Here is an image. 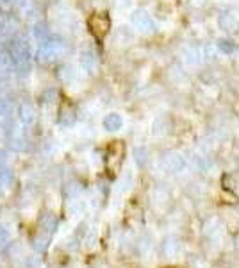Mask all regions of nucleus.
<instances>
[{
  "label": "nucleus",
  "instance_id": "f257e3e1",
  "mask_svg": "<svg viewBox=\"0 0 239 268\" xmlns=\"http://www.w3.org/2000/svg\"><path fill=\"white\" fill-rule=\"evenodd\" d=\"M89 27H91V31H93V34L95 36H104L105 32H107V27H109V20L105 18L104 15H95L89 20Z\"/></svg>",
  "mask_w": 239,
  "mask_h": 268
}]
</instances>
